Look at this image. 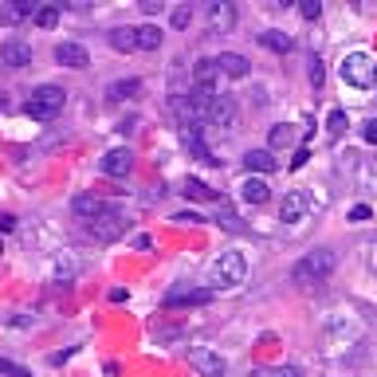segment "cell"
Instances as JSON below:
<instances>
[{"label":"cell","instance_id":"74e56055","mask_svg":"<svg viewBox=\"0 0 377 377\" xmlns=\"http://www.w3.org/2000/svg\"><path fill=\"white\" fill-rule=\"evenodd\" d=\"M306 161H311V154H306V149L299 146V149H295V158H291V169H303Z\"/></svg>","mask_w":377,"mask_h":377},{"label":"cell","instance_id":"e575fe53","mask_svg":"<svg viewBox=\"0 0 377 377\" xmlns=\"http://www.w3.org/2000/svg\"><path fill=\"white\" fill-rule=\"evenodd\" d=\"M306 75H311V83H315V86H322V79H327V71H322V59H318V55H315V59H311V71H306Z\"/></svg>","mask_w":377,"mask_h":377},{"label":"cell","instance_id":"7a4b0ae2","mask_svg":"<svg viewBox=\"0 0 377 377\" xmlns=\"http://www.w3.org/2000/svg\"><path fill=\"white\" fill-rule=\"evenodd\" d=\"M338 75L346 86H358V91H369L377 83V59L369 51H346L338 63Z\"/></svg>","mask_w":377,"mask_h":377},{"label":"cell","instance_id":"f35d334b","mask_svg":"<svg viewBox=\"0 0 377 377\" xmlns=\"http://www.w3.org/2000/svg\"><path fill=\"white\" fill-rule=\"evenodd\" d=\"M374 212H369V205H353L350 208V220H369Z\"/></svg>","mask_w":377,"mask_h":377},{"label":"cell","instance_id":"8fae6325","mask_svg":"<svg viewBox=\"0 0 377 377\" xmlns=\"http://www.w3.org/2000/svg\"><path fill=\"white\" fill-rule=\"evenodd\" d=\"M98 169L107 173V177H126V173L134 169V154H130L126 146L107 149V154H102V161H98Z\"/></svg>","mask_w":377,"mask_h":377},{"label":"cell","instance_id":"ac0fdd59","mask_svg":"<svg viewBox=\"0 0 377 377\" xmlns=\"http://www.w3.org/2000/svg\"><path fill=\"white\" fill-rule=\"evenodd\" d=\"M240 196L248 201V205H264V201L271 196V189H268V181H264V177H248V181L240 185Z\"/></svg>","mask_w":377,"mask_h":377},{"label":"cell","instance_id":"52a82bcc","mask_svg":"<svg viewBox=\"0 0 377 377\" xmlns=\"http://www.w3.org/2000/svg\"><path fill=\"white\" fill-rule=\"evenodd\" d=\"M185 358H189V365H193L201 377H224L228 374V362H224L217 350H208V346H189Z\"/></svg>","mask_w":377,"mask_h":377},{"label":"cell","instance_id":"ab89813d","mask_svg":"<svg viewBox=\"0 0 377 377\" xmlns=\"http://www.w3.org/2000/svg\"><path fill=\"white\" fill-rule=\"evenodd\" d=\"M173 224H201V217H196V212H177Z\"/></svg>","mask_w":377,"mask_h":377},{"label":"cell","instance_id":"60d3db41","mask_svg":"<svg viewBox=\"0 0 377 377\" xmlns=\"http://www.w3.org/2000/svg\"><path fill=\"white\" fill-rule=\"evenodd\" d=\"M16 228V217L12 212H0V232H12Z\"/></svg>","mask_w":377,"mask_h":377},{"label":"cell","instance_id":"f1b7e54d","mask_svg":"<svg viewBox=\"0 0 377 377\" xmlns=\"http://www.w3.org/2000/svg\"><path fill=\"white\" fill-rule=\"evenodd\" d=\"M342 130H346V110H330V114H327V134L330 138H342Z\"/></svg>","mask_w":377,"mask_h":377},{"label":"cell","instance_id":"ee69618b","mask_svg":"<svg viewBox=\"0 0 377 377\" xmlns=\"http://www.w3.org/2000/svg\"><path fill=\"white\" fill-rule=\"evenodd\" d=\"M330 377H334V374H330Z\"/></svg>","mask_w":377,"mask_h":377},{"label":"cell","instance_id":"30bf717a","mask_svg":"<svg viewBox=\"0 0 377 377\" xmlns=\"http://www.w3.org/2000/svg\"><path fill=\"white\" fill-rule=\"evenodd\" d=\"M28 63H32V44L20 36L4 39L0 44V67H8V71H24Z\"/></svg>","mask_w":377,"mask_h":377},{"label":"cell","instance_id":"7bdbcfd3","mask_svg":"<svg viewBox=\"0 0 377 377\" xmlns=\"http://www.w3.org/2000/svg\"><path fill=\"white\" fill-rule=\"evenodd\" d=\"M0 256H4V243H0Z\"/></svg>","mask_w":377,"mask_h":377},{"label":"cell","instance_id":"ffe728a7","mask_svg":"<svg viewBox=\"0 0 377 377\" xmlns=\"http://www.w3.org/2000/svg\"><path fill=\"white\" fill-rule=\"evenodd\" d=\"M212 299V291H169L165 306H205Z\"/></svg>","mask_w":377,"mask_h":377},{"label":"cell","instance_id":"e0dca14e","mask_svg":"<svg viewBox=\"0 0 377 377\" xmlns=\"http://www.w3.org/2000/svg\"><path fill=\"white\" fill-rule=\"evenodd\" d=\"M243 165H248V177H252V173L279 169V161H275V154H271V149H248V154H243Z\"/></svg>","mask_w":377,"mask_h":377},{"label":"cell","instance_id":"ba28073f","mask_svg":"<svg viewBox=\"0 0 377 377\" xmlns=\"http://www.w3.org/2000/svg\"><path fill=\"white\" fill-rule=\"evenodd\" d=\"M86 232H91L98 243H110V240H118L122 232H126V217L110 205V212H102L98 220H91V224H86Z\"/></svg>","mask_w":377,"mask_h":377},{"label":"cell","instance_id":"44dd1931","mask_svg":"<svg viewBox=\"0 0 377 377\" xmlns=\"http://www.w3.org/2000/svg\"><path fill=\"white\" fill-rule=\"evenodd\" d=\"M134 36H138V48L142 51H158L161 39H165V32H161L158 24H142V28H134Z\"/></svg>","mask_w":377,"mask_h":377},{"label":"cell","instance_id":"5bb4252c","mask_svg":"<svg viewBox=\"0 0 377 377\" xmlns=\"http://www.w3.org/2000/svg\"><path fill=\"white\" fill-rule=\"evenodd\" d=\"M212 63H217V71L228 75V79H243V75H248V67H252V63L243 59V55H236V51H220Z\"/></svg>","mask_w":377,"mask_h":377},{"label":"cell","instance_id":"277c9868","mask_svg":"<svg viewBox=\"0 0 377 377\" xmlns=\"http://www.w3.org/2000/svg\"><path fill=\"white\" fill-rule=\"evenodd\" d=\"M193 95V91H189ZM193 102H196V110H201V122H208V126H220V130H232L236 126V98L232 95H212V98H201V95H193Z\"/></svg>","mask_w":377,"mask_h":377},{"label":"cell","instance_id":"b9f144b4","mask_svg":"<svg viewBox=\"0 0 377 377\" xmlns=\"http://www.w3.org/2000/svg\"><path fill=\"white\" fill-rule=\"evenodd\" d=\"M0 110H8V95L4 91H0Z\"/></svg>","mask_w":377,"mask_h":377},{"label":"cell","instance_id":"6da1fadb","mask_svg":"<svg viewBox=\"0 0 377 377\" xmlns=\"http://www.w3.org/2000/svg\"><path fill=\"white\" fill-rule=\"evenodd\" d=\"M334 268H338V256H334L330 248H311L306 256L295 259L291 283H295V287H315V283H322Z\"/></svg>","mask_w":377,"mask_h":377},{"label":"cell","instance_id":"8d00e7d4","mask_svg":"<svg viewBox=\"0 0 377 377\" xmlns=\"http://www.w3.org/2000/svg\"><path fill=\"white\" fill-rule=\"evenodd\" d=\"M362 138L369 142V146H377V118H369V122L362 126Z\"/></svg>","mask_w":377,"mask_h":377},{"label":"cell","instance_id":"3957f363","mask_svg":"<svg viewBox=\"0 0 377 377\" xmlns=\"http://www.w3.org/2000/svg\"><path fill=\"white\" fill-rule=\"evenodd\" d=\"M243 275H248V259L240 252H220L212 259V268H208V279H212V291H232V287H240Z\"/></svg>","mask_w":377,"mask_h":377},{"label":"cell","instance_id":"d4e9b609","mask_svg":"<svg viewBox=\"0 0 377 377\" xmlns=\"http://www.w3.org/2000/svg\"><path fill=\"white\" fill-rule=\"evenodd\" d=\"M110 48L114 51H138L134 28H114V32H110Z\"/></svg>","mask_w":377,"mask_h":377},{"label":"cell","instance_id":"8992f818","mask_svg":"<svg viewBox=\"0 0 377 377\" xmlns=\"http://www.w3.org/2000/svg\"><path fill=\"white\" fill-rule=\"evenodd\" d=\"M315 208H318V201H315V193H311V189H295V193L283 196L279 220H283V224H299V220L311 217Z\"/></svg>","mask_w":377,"mask_h":377},{"label":"cell","instance_id":"5b68a950","mask_svg":"<svg viewBox=\"0 0 377 377\" xmlns=\"http://www.w3.org/2000/svg\"><path fill=\"white\" fill-rule=\"evenodd\" d=\"M67 107V91L63 86H55V83H44V86H36L32 91V98H28V118H36V122H51L59 110Z\"/></svg>","mask_w":377,"mask_h":377},{"label":"cell","instance_id":"9a60e30c","mask_svg":"<svg viewBox=\"0 0 377 377\" xmlns=\"http://www.w3.org/2000/svg\"><path fill=\"white\" fill-rule=\"evenodd\" d=\"M232 24H236V8H232V4H212V8H208V32H212V36H224V32H232Z\"/></svg>","mask_w":377,"mask_h":377},{"label":"cell","instance_id":"1f68e13d","mask_svg":"<svg viewBox=\"0 0 377 377\" xmlns=\"http://www.w3.org/2000/svg\"><path fill=\"white\" fill-rule=\"evenodd\" d=\"M299 12H303V20H318L322 16V4L318 0H299Z\"/></svg>","mask_w":377,"mask_h":377},{"label":"cell","instance_id":"2e32d148","mask_svg":"<svg viewBox=\"0 0 377 377\" xmlns=\"http://www.w3.org/2000/svg\"><path fill=\"white\" fill-rule=\"evenodd\" d=\"M181 138H185V149H189L196 161H205V165H220L217 154H212V149L205 146V138H201V126H196V130H185Z\"/></svg>","mask_w":377,"mask_h":377},{"label":"cell","instance_id":"f546056e","mask_svg":"<svg viewBox=\"0 0 377 377\" xmlns=\"http://www.w3.org/2000/svg\"><path fill=\"white\" fill-rule=\"evenodd\" d=\"M189 24H193V8H185V4H177V8H173V28H177V32H185Z\"/></svg>","mask_w":377,"mask_h":377},{"label":"cell","instance_id":"7c38bea8","mask_svg":"<svg viewBox=\"0 0 377 377\" xmlns=\"http://www.w3.org/2000/svg\"><path fill=\"white\" fill-rule=\"evenodd\" d=\"M55 63L59 67H71V71H86L91 67V55H86L83 44H59L55 48Z\"/></svg>","mask_w":377,"mask_h":377},{"label":"cell","instance_id":"d6a6232c","mask_svg":"<svg viewBox=\"0 0 377 377\" xmlns=\"http://www.w3.org/2000/svg\"><path fill=\"white\" fill-rule=\"evenodd\" d=\"M0 377H32L28 369H20V365H12L8 358H0Z\"/></svg>","mask_w":377,"mask_h":377},{"label":"cell","instance_id":"d590c367","mask_svg":"<svg viewBox=\"0 0 377 377\" xmlns=\"http://www.w3.org/2000/svg\"><path fill=\"white\" fill-rule=\"evenodd\" d=\"M217 220L224 224V228H232V232L240 228V220H236V212H228V208H220V212H217Z\"/></svg>","mask_w":377,"mask_h":377},{"label":"cell","instance_id":"cb8c5ba5","mask_svg":"<svg viewBox=\"0 0 377 377\" xmlns=\"http://www.w3.org/2000/svg\"><path fill=\"white\" fill-rule=\"evenodd\" d=\"M138 91H142V83H138V79H114V83L107 86V98L122 102V98H134Z\"/></svg>","mask_w":377,"mask_h":377},{"label":"cell","instance_id":"83f0119b","mask_svg":"<svg viewBox=\"0 0 377 377\" xmlns=\"http://www.w3.org/2000/svg\"><path fill=\"white\" fill-rule=\"evenodd\" d=\"M36 24L39 28H55L59 24V4H44V8H36Z\"/></svg>","mask_w":377,"mask_h":377},{"label":"cell","instance_id":"d6986e66","mask_svg":"<svg viewBox=\"0 0 377 377\" xmlns=\"http://www.w3.org/2000/svg\"><path fill=\"white\" fill-rule=\"evenodd\" d=\"M295 142H299V130H295V126H287V122L271 126V134H268V146L271 149H291Z\"/></svg>","mask_w":377,"mask_h":377},{"label":"cell","instance_id":"4316f807","mask_svg":"<svg viewBox=\"0 0 377 377\" xmlns=\"http://www.w3.org/2000/svg\"><path fill=\"white\" fill-rule=\"evenodd\" d=\"M185 196H193V201H212L217 189H208V185L196 181V177H185Z\"/></svg>","mask_w":377,"mask_h":377},{"label":"cell","instance_id":"484cf974","mask_svg":"<svg viewBox=\"0 0 377 377\" xmlns=\"http://www.w3.org/2000/svg\"><path fill=\"white\" fill-rule=\"evenodd\" d=\"M358 185L365 193H377V161H358Z\"/></svg>","mask_w":377,"mask_h":377},{"label":"cell","instance_id":"7402d4cb","mask_svg":"<svg viewBox=\"0 0 377 377\" xmlns=\"http://www.w3.org/2000/svg\"><path fill=\"white\" fill-rule=\"evenodd\" d=\"M24 16H32V20H36V4H28V0H12V4L0 12V24H20Z\"/></svg>","mask_w":377,"mask_h":377},{"label":"cell","instance_id":"4dcf8cb0","mask_svg":"<svg viewBox=\"0 0 377 377\" xmlns=\"http://www.w3.org/2000/svg\"><path fill=\"white\" fill-rule=\"evenodd\" d=\"M256 377H303L295 365H275V369H259Z\"/></svg>","mask_w":377,"mask_h":377},{"label":"cell","instance_id":"836d02e7","mask_svg":"<svg viewBox=\"0 0 377 377\" xmlns=\"http://www.w3.org/2000/svg\"><path fill=\"white\" fill-rule=\"evenodd\" d=\"M75 275V259H55V279H71Z\"/></svg>","mask_w":377,"mask_h":377},{"label":"cell","instance_id":"4fadbf2b","mask_svg":"<svg viewBox=\"0 0 377 377\" xmlns=\"http://www.w3.org/2000/svg\"><path fill=\"white\" fill-rule=\"evenodd\" d=\"M71 212L79 220H86V224H91V220H98L102 212H110V205H107V201H98V196H91V193H79L71 201Z\"/></svg>","mask_w":377,"mask_h":377},{"label":"cell","instance_id":"603a6c76","mask_svg":"<svg viewBox=\"0 0 377 377\" xmlns=\"http://www.w3.org/2000/svg\"><path fill=\"white\" fill-rule=\"evenodd\" d=\"M259 44H264L268 51H275V55L291 51V36H287V32H279V28H268V32L259 36Z\"/></svg>","mask_w":377,"mask_h":377},{"label":"cell","instance_id":"9c48e42d","mask_svg":"<svg viewBox=\"0 0 377 377\" xmlns=\"http://www.w3.org/2000/svg\"><path fill=\"white\" fill-rule=\"evenodd\" d=\"M193 95H201V98L220 95V71H217V63L212 59H196L193 63Z\"/></svg>","mask_w":377,"mask_h":377}]
</instances>
